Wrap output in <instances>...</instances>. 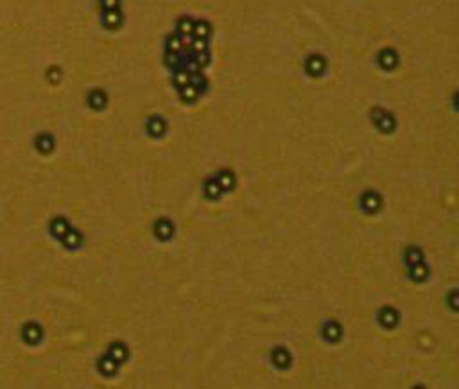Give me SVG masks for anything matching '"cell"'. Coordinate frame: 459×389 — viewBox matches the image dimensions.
I'll return each mask as SVG.
<instances>
[{"label": "cell", "mask_w": 459, "mask_h": 389, "mask_svg": "<svg viewBox=\"0 0 459 389\" xmlns=\"http://www.w3.org/2000/svg\"><path fill=\"white\" fill-rule=\"evenodd\" d=\"M22 336H23V339H25L27 343L35 344V343H38V341L41 339V336H43V330H41V326L36 325V323H27V325L23 326Z\"/></svg>", "instance_id": "6da1fadb"}, {"label": "cell", "mask_w": 459, "mask_h": 389, "mask_svg": "<svg viewBox=\"0 0 459 389\" xmlns=\"http://www.w3.org/2000/svg\"><path fill=\"white\" fill-rule=\"evenodd\" d=\"M362 206L366 208L368 212H375V210H379V206L382 205V201H380V197L375 192H366V194L362 195Z\"/></svg>", "instance_id": "7a4b0ae2"}, {"label": "cell", "mask_w": 459, "mask_h": 389, "mask_svg": "<svg viewBox=\"0 0 459 389\" xmlns=\"http://www.w3.org/2000/svg\"><path fill=\"white\" fill-rule=\"evenodd\" d=\"M380 323L384 326H388V328H391V326L396 325V321H398V314H396L395 310L391 309V307H384V309L380 310Z\"/></svg>", "instance_id": "3957f363"}, {"label": "cell", "mask_w": 459, "mask_h": 389, "mask_svg": "<svg viewBox=\"0 0 459 389\" xmlns=\"http://www.w3.org/2000/svg\"><path fill=\"white\" fill-rule=\"evenodd\" d=\"M69 223H67V219H63V217H57V219H54L52 221V224H51V231H52V235H56L57 239H61L67 231H69Z\"/></svg>", "instance_id": "277c9868"}, {"label": "cell", "mask_w": 459, "mask_h": 389, "mask_svg": "<svg viewBox=\"0 0 459 389\" xmlns=\"http://www.w3.org/2000/svg\"><path fill=\"white\" fill-rule=\"evenodd\" d=\"M323 334H325V337H327L328 341H335V339H339V336H341V326H339L335 321H330V323L325 325Z\"/></svg>", "instance_id": "5b68a950"}, {"label": "cell", "mask_w": 459, "mask_h": 389, "mask_svg": "<svg viewBox=\"0 0 459 389\" xmlns=\"http://www.w3.org/2000/svg\"><path fill=\"white\" fill-rule=\"evenodd\" d=\"M172 231H174V226H172L169 221H160V223H156V235L158 237H161V239H169L172 235Z\"/></svg>", "instance_id": "8992f818"}, {"label": "cell", "mask_w": 459, "mask_h": 389, "mask_svg": "<svg viewBox=\"0 0 459 389\" xmlns=\"http://www.w3.org/2000/svg\"><path fill=\"white\" fill-rule=\"evenodd\" d=\"M61 239H63V242L69 248H75V246H79V244H81V233H79V231H75V230H69V231H67V233L61 237Z\"/></svg>", "instance_id": "52a82bcc"}, {"label": "cell", "mask_w": 459, "mask_h": 389, "mask_svg": "<svg viewBox=\"0 0 459 389\" xmlns=\"http://www.w3.org/2000/svg\"><path fill=\"white\" fill-rule=\"evenodd\" d=\"M147 127H149L151 135H155V137H156V135H161V133H163V129H165V124H163V121H161L160 117H153V119L149 121V126H147Z\"/></svg>", "instance_id": "ba28073f"}, {"label": "cell", "mask_w": 459, "mask_h": 389, "mask_svg": "<svg viewBox=\"0 0 459 389\" xmlns=\"http://www.w3.org/2000/svg\"><path fill=\"white\" fill-rule=\"evenodd\" d=\"M406 260H407L409 265H414V264L422 262V251L418 248H409L407 253H406Z\"/></svg>", "instance_id": "9c48e42d"}, {"label": "cell", "mask_w": 459, "mask_h": 389, "mask_svg": "<svg viewBox=\"0 0 459 389\" xmlns=\"http://www.w3.org/2000/svg\"><path fill=\"white\" fill-rule=\"evenodd\" d=\"M413 267V278L414 280H424V278H427V267L424 265V262L420 264H414V265H411Z\"/></svg>", "instance_id": "30bf717a"}, {"label": "cell", "mask_w": 459, "mask_h": 389, "mask_svg": "<svg viewBox=\"0 0 459 389\" xmlns=\"http://www.w3.org/2000/svg\"><path fill=\"white\" fill-rule=\"evenodd\" d=\"M221 194H223V189L219 187V183L215 179H212V181L207 185V195L208 197H219Z\"/></svg>", "instance_id": "8fae6325"}]
</instances>
